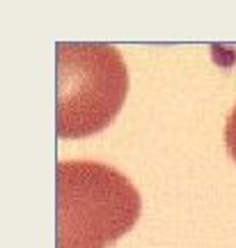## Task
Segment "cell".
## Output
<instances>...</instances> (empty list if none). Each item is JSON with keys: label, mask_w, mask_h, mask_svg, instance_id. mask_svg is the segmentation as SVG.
Segmentation results:
<instances>
[{"label": "cell", "mask_w": 236, "mask_h": 248, "mask_svg": "<svg viewBox=\"0 0 236 248\" xmlns=\"http://www.w3.org/2000/svg\"><path fill=\"white\" fill-rule=\"evenodd\" d=\"M58 248H103L131 230L140 193L110 166L96 161L58 163Z\"/></svg>", "instance_id": "1"}, {"label": "cell", "mask_w": 236, "mask_h": 248, "mask_svg": "<svg viewBox=\"0 0 236 248\" xmlns=\"http://www.w3.org/2000/svg\"><path fill=\"white\" fill-rule=\"evenodd\" d=\"M129 69L110 44H58V136L85 138L103 131L122 110Z\"/></svg>", "instance_id": "2"}, {"label": "cell", "mask_w": 236, "mask_h": 248, "mask_svg": "<svg viewBox=\"0 0 236 248\" xmlns=\"http://www.w3.org/2000/svg\"><path fill=\"white\" fill-rule=\"evenodd\" d=\"M225 142H227L229 156L236 161V106L227 117V126H225Z\"/></svg>", "instance_id": "3"}]
</instances>
